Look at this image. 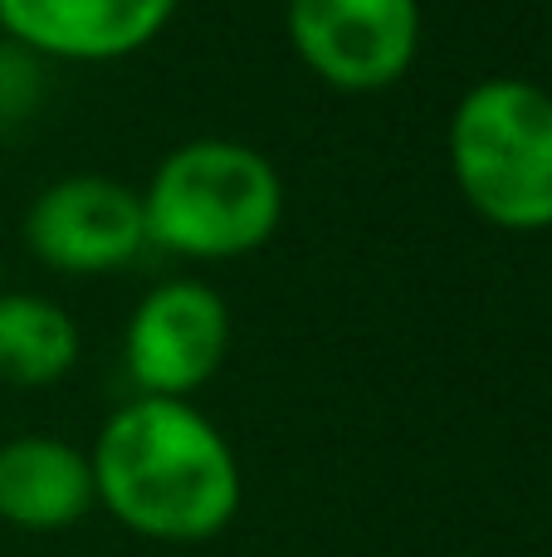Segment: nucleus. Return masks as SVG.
<instances>
[{"instance_id": "f257e3e1", "label": "nucleus", "mask_w": 552, "mask_h": 557, "mask_svg": "<svg viewBox=\"0 0 552 557\" xmlns=\"http://www.w3.org/2000/svg\"><path fill=\"white\" fill-rule=\"evenodd\" d=\"M88 465L98 504L142 539L205 543L240 513V460L191 401L133 396L103 421Z\"/></svg>"}, {"instance_id": "f03ea898", "label": "nucleus", "mask_w": 552, "mask_h": 557, "mask_svg": "<svg viewBox=\"0 0 552 557\" xmlns=\"http://www.w3.org/2000/svg\"><path fill=\"white\" fill-rule=\"evenodd\" d=\"M147 240L186 260H235L279 231V166L235 137H191L156 162L142 191Z\"/></svg>"}, {"instance_id": "7ed1b4c3", "label": "nucleus", "mask_w": 552, "mask_h": 557, "mask_svg": "<svg viewBox=\"0 0 552 557\" xmlns=\"http://www.w3.org/2000/svg\"><path fill=\"white\" fill-rule=\"evenodd\" d=\"M450 172L489 225H552V94L528 78H479L450 113Z\"/></svg>"}, {"instance_id": "20e7f679", "label": "nucleus", "mask_w": 552, "mask_h": 557, "mask_svg": "<svg viewBox=\"0 0 552 557\" xmlns=\"http://www.w3.org/2000/svg\"><path fill=\"white\" fill-rule=\"evenodd\" d=\"M299 59L333 88L397 84L421 49V0H284Z\"/></svg>"}, {"instance_id": "39448f33", "label": "nucleus", "mask_w": 552, "mask_h": 557, "mask_svg": "<svg viewBox=\"0 0 552 557\" xmlns=\"http://www.w3.org/2000/svg\"><path fill=\"white\" fill-rule=\"evenodd\" d=\"M230 347V308L201 278H166L137 298L123 327V362L137 396L191 401Z\"/></svg>"}, {"instance_id": "423d86ee", "label": "nucleus", "mask_w": 552, "mask_h": 557, "mask_svg": "<svg viewBox=\"0 0 552 557\" xmlns=\"http://www.w3.org/2000/svg\"><path fill=\"white\" fill-rule=\"evenodd\" d=\"M25 240L59 274H108L147 245L142 196L103 172L59 176L29 201Z\"/></svg>"}, {"instance_id": "0eeeda50", "label": "nucleus", "mask_w": 552, "mask_h": 557, "mask_svg": "<svg viewBox=\"0 0 552 557\" xmlns=\"http://www.w3.org/2000/svg\"><path fill=\"white\" fill-rule=\"evenodd\" d=\"M176 0H0L10 39L45 59H123L152 45Z\"/></svg>"}, {"instance_id": "6e6552de", "label": "nucleus", "mask_w": 552, "mask_h": 557, "mask_svg": "<svg viewBox=\"0 0 552 557\" xmlns=\"http://www.w3.org/2000/svg\"><path fill=\"white\" fill-rule=\"evenodd\" d=\"M98 504L88 450L59 435H15L0 445V519L25 533L74 529Z\"/></svg>"}, {"instance_id": "1a4fd4ad", "label": "nucleus", "mask_w": 552, "mask_h": 557, "mask_svg": "<svg viewBox=\"0 0 552 557\" xmlns=\"http://www.w3.org/2000/svg\"><path fill=\"white\" fill-rule=\"evenodd\" d=\"M78 362V323L54 298L15 288L0 294V382L54 386Z\"/></svg>"}]
</instances>
